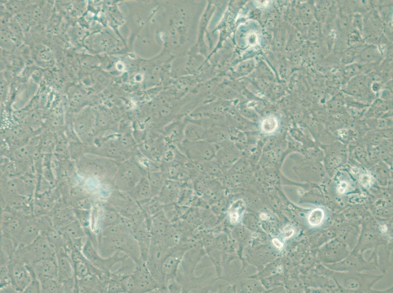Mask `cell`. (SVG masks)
Wrapping results in <instances>:
<instances>
[{
    "mask_svg": "<svg viewBox=\"0 0 393 293\" xmlns=\"http://www.w3.org/2000/svg\"><path fill=\"white\" fill-rule=\"evenodd\" d=\"M59 230L63 236L70 239L82 238L87 235L84 227L77 219Z\"/></svg>",
    "mask_w": 393,
    "mask_h": 293,
    "instance_id": "cell-14",
    "label": "cell"
},
{
    "mask_svg": "<svg viewBox=\"0 0 393 293\" xmlns=\"http://www.w3.org/2000/svg\"><path fill=\"white\" fill-rule=\"evenodd\" d=\"M10 283L9 263L0 265V288Z\"/></svg>",
    "mask_w": 393,
    "mask_h": 293,
    "instance_id": "cell-27",
    "label": "cell"
},
{
    "mask_svg": "<svg viewBox=\"0 0 393 293\" xmlns=\"http://www.w3.org/2000/svg\"><path fill=\"white\" fill-rule=\"evenodd\" d=\"M294 232V230L293 229H287L284 231V236L285 238H288L293 234Z\"/></svg>",
    "mask_w": 393,
    "mask_h": 293,
    "instance_id": "cell-34",
    "label": "cell"
},
{
    "mask_svg": "<svg viewBox=\"0 0 393 293\" xmlns=\"http://www.w3.org/2000/svg\"><path fill=\"white\" fill-rule=\"evenodd\" d=\"M244 210V203L238 200L233 203L229 209L230 220L232 223H237L241 217Z\"/></svg>",
    "mask_w": 393,
    "mask_h": 293,
    "instance_id": "cell-21",
    "label": "cell"
},
{
    "mask_svg": "<svg viewBox=\"0 0 393 293\" xmlns=\"http://www.w3.org/2000/svg\"><path fill=\"white\" fill-rule=\"evenodd\" d=\"M359 58L363 62H374L379 59V53L376 47L370 45L362 50L360 53Z\"/></svg>",
    "mask_w": 393,
    "mask_h": 293,
    "instance_id": "cell-20",
    "label": "cell"
},
{
    "mask_svg": "<svg viewBox=\"0 0 393 293\" xmlns=\"http://www.w3.org/2000/svg\"><path fill=\"white\" fill-rule=\"evenodd\" d=\"M148 219L151 236L162 238L171 224L163 210L152 217H148Z\"/></svg>",
    "mask_w": 393,
    "mask_h": 293,
    "instance_id": "cell-13",
    "label": "cell"
},
{
    "mask_svg": "<svg viewBox=\"0 0 393 293\" xmlns=\"http://www.w3.org/2000/svg\"><path fill=\"white\" fill-rule=\"evenodd\" d=\"M14 256L30 266L41 259L56 257L57 251L55 247L49 241L46 235L41 232L31 244L25 247L18 249Z\"/></svg>",
    "mask_w": 393,
    "mask_h": 293,
    "instance_id": "cell-2",
    "label": "cell"
},
{
    "mask_svg": "<svg viewBox=\"0 0 393 293\" xmlns=\"http://www.w3.org/2000/svg\"><path fill=\"white\" fill-rule=\"evenodd\" d=\"M11 283L17 293H23L33 277L29 267L22 260L14 256L9 263Z\"/></svg>",
    "mask_w": 393,
    "mask_h": 293,
    "instance_id": "cell-4",
    "label": "cell"
},
{
    "mask_svg": "<svg viewBox=\"0 0 393 293\" xmlns=\"http://www.w3.org/2000/svg\"><path fill=\"white\" fill-rule=\"evenodd\" d=\"M354 52L351 50H347L345 52L343 56V62L345 63H349L354 58Z\"/></svg>",
    "mask_w": 393,
    "mask_h": 293,
    "instance_id": "cell-30",
    "label": "cell"
},
{
    "mask_svg": "<svg viewBox=\"0 0 393 293\" xmlns=\"http://www.w3.org/2000/svg\"><path fill=\"white\" fill-rule=\"evenodd\" d=\"M41 231L40 225L35 216L26 219L20 236L17 249L31 244L39 236Z\"/></svg>",
    "mask_w": 393,
    "mask_h": 293,
    "instance_id": "cell-10",
    "label": "cell"
},
{
    "mask_svg": "<svg viewBox=\"0 0 393 293\" xmlns=\"http://www.w3.org/2000/svg\"><path fill=\"white\" fill-rule=\"evenodd\" d=\"M348 187V185L347 182H341L338 187V192L342 194L345 192L346 189H347Z\"/></svg>",
    "mask_w": 393,
    "mask_h": 293,
    "instance_id": "cell-31",
    "label": "cell"
},
{
    "mask_svg": "<svg viewBox=\"0 0 393 293\" xmlns=\"http://www.w3.org/2000/svg\"><path fill=\"white\" fill-rule=\"evenodd\" d=\"M76 219H77L85 230L89 225L90 209L73 208Z\"/></svg>",
    "mask_w": 393,
    "mask_h": 293,
    "instance_id": "cell-23",
    "label": "cell"
},
{
    "mask_svg": "<svg viewBox=\"0 0 393 293\" xmlns=\"http://www.w3.org/2000/svg\"><path fill=\"white\" fill-rule=\"evenodd\" d=\"M260 217H261V218L262 219H263V220H265V219H266L267 218V215H266V214H265V213H262L260 214Z\"/></svg>",
    "mask_w": 393,
    "mask_h": 293,
    "instance_id": "cell-36",
    "label": "cell"
},
{
    "mask_svg": "<svg viewBox=\"0 0 393 293\" xmlns=\"http://www.w3.org/2000/svg\"><path fill=\"white\" fill-rule=\"evenodd\" d=\"M361 67L358 64H349L345 68V74L350 77L356 76L360 73Z\"/></svg>",
    "mask_w": 393,
    "mask_h": 293,
    "instance_id": "cell-29",
    "label": "cell"
},
{
    "mask_svg": "<svg viewBox=\"0 0 393 293\" xmlns=\"http://www.w3.org/2000/svg\"><path fill=\"white\" fill-rule=\"evenodd\" d=\"M97 241V251L104 258L110 257L115 252L120 251L128 255L136 265L143 262L138 243L131 232L110 234L100 232Z\"/></svg>",
    "mask_w": 393,
    "mask_h": 293,
    "instance_id": "cell-1",
    "label": "cell"
},
{
    "mask_svg": "<svg viewBox=\"0 0 393 293\" xmlns=\"http://www.w3.org/2000/svg\"><path fill=\"white\" fill-rule=\"evenodd\" d=\"M122 284L124 293H136L135 284L131 273L123 276Z\"/></svg>",
    "mask_w": 393,
    "mask_h": 293,
    "instance_id": "cell-25",
    "label": "cell"
},
{
    "mask_svg": "<svg viewBox=\"0 0 393 293\" xmlns=\"http://www.w3.org/2000/svg\"><path fill=\"white\" fill-rule=\"evenodd\" d=\"M324 212L320 208H316L312 210L308 217L309 224L312 226L319 225L324 217Z\"/></svg>",
    "mask_w": 393,
    "mask_h": 293,
    "instance_id": "cell-24",
    "label": "cell"
},
{
    "mask_svg": "<svg viewBox=\"0 0 393 293\" xmlns=\"http://www.w3.org/2000/svg\"><path fill=\"white\" fill-rule=\"evenodd\" d=\"M85 257L95 267L107 272H111L113 267L117 263L122 262L129 257L126 254L121 256V252L117 251L107 258L102 257L95 249L91 240L87 238L82 249Z\"/></svg>",
    "mask_w": 393,
    "mask_h": 293,
    "instance_id": "cell-3",
    "label": "cell"
},
{
    "mask_svg": "<svg viewBox=\"0 0 393 293\" xmlns=\"http://www.w3.org/2000/svg\"><path fill=\"white\" fill-rule=\"evenodd\" d=\"M146 217H152L163 210L164 204L160 198L150 199L138 204Z\"/></svg>",
    "mask_w": 393,
    "mask_h": 293,
    "instance_id": "cell-17",
    "label": "cell"
},
{
    "mask_svg": "<svg viewBox=\"0 0 393 293\" xmlns=\"http://www.w3.org/2000/svg\"><path fill=\"white\" fill-rule=\"evenodd\" d=\"M121 218V215L113 206L107 207L101 219L102 230L119 223Z\"/></svg>",
    "mask_w": 393,
    "mask_h": 293,
    "instance_id": "cell-18",
    "label": "cell"
},
{
    "mask_svg": "<svg viewBox=\"0 0 393 293\" xmlns=\"http://www.w3.org/2000/svg\"><path fill=\"white\" fill-rule=\"evenodd\" d=\"M135 284L136 293H169L156 282L148 269L146 263L136 265L131 273Z\"/></svg>",
    "mask_w": 393,
    "mask_h": 293,
    "instance_id": "cell-5",
    "label": "cell"
},
{
    "mask_svg": "<svg viewBox=\"0 0 393 293\" xmlns=\"http://www.w3.org/2000/svg\"><path fill=\"white\" fill-rule=\"evenodd\" d=\"M278 127V122L274 116L264 118L261 123V129L263 132L270 134L274 132Z\"/></svg>",
    "mask_w": 393,
    "mask_h": 293,
    "instance_id": "cell-22",
    "label": "cell"
},
{
    "mask_svg": "<svg viewBox=\"0 0 393 293\" xmlns=\"http://www.w3.org/2000/svg\"><path fill=\"white\" fill-rule=\"evenodd\" d=\"M185 251L186 247L182 241L171 251L163 261L161 271L166 287L168 284L176 279L177 271Z\"/></svg>",
    "mask_w": 393,
    "mask_h": 293,
    "instance_id": "cell-6",
    "label": "cell"
},
{
    "mask_svg": "<svg viewBox=\"0 0 393 293\" xmlns=\"http://www.w3.org/2000/svg\"><path fill=\"white\" fill-rule=\"evenodd\" d=\"M41 285V293H62L61 286L57 279L52 278H38Z\"/></svg>",
    "mask_w": 393,
    "mask_h": 293,
    "instance_id": "cell-19",
    "label": "cell"
},
{
    "mask_svg": "<svg viewBox=\"0 0 393 293\" xmlns=\"http://www.w3.org/2000/svg\"><path fill=\"white\" fill-rule=\"evenodd\" d=\"M183 238V233L171 223L162 239L166 246L172 249L178 246Z\"/></svg>",
    "mask_w": 393,
    "mask_h": 293,
    "instance_id": "cell-16",
    "label": "cell"
},
{
    "mask_svg": "<svg viewBox=\"0 0 393 293\" xmlns=\"http://www.w3.org/2000/svg\"><path fill=\"white\" fill-rule=\"evenodd\" d=\"M321 31L320 23L315 21L311 22L308 29L307 38L311 41L316 40L319 36Z\"/></svg>",
    "mask_w": 393,
    "mask_h": 293,
    "instance_id": "cell-26",
    "label": "cell"
},
{
    "mask_svg": "<svg viewBox=\"0 0 393 293\" xmlns=\"http://www.w3.org/2000/svg\"><path fill=\"white\" fill-rule=\"evenodd\" d=\"M25 220V219L17 214L1 210V234L11 238L18 247L20 236Z\"/></svg>",
    "mask_w": 393,
    "mask_h": 293,
    "instance_id": "cell-7",
    "label": "cell"
},
{
    "mask_svg": "<svg viewBox=\"0 0 393 293\" xmlns=\"http://www.w3.org/2000/svg\"><path fill=\"white\" fill-rule=\"evenodd\" d=\"M23 293H41V285L39 279L34 277L25 288Z\"/></svg>",
    "mask_w": 393,
    "mask_h": 293,
    "instance_id": "cell-28",
    "label": "cell"
},
{
    "mask_svg": "<svg viewBox=\"0 0 393 293\" xmlns=\"http://www.w3.org/2000/svg\"><path fill=\"white\" fill-rule=\"evenodd\" d=\"M354 26L358 27H361V20L360 19V17L356 16L355 17V19L354 20Z\"/></svg>",
    "mask_w": 393,
    "mask_h": 293,
    "instance_id": "cell-35",
    "label": "cell"
},
{
    "mask_svg": "<svg viewBox=\"0 0 393 293\" xmlns=\"http://www.w3.org/2000/svg\"><path fill=\"white\" fill-rule=\"evenodd\" d=\"M58 280L62 281L75 277L70 256L62 249L57 251Z\"/></svg>",
    "mask_w": 393,
    "mask_h": 293,
    "instance_id": "cell-12",
    "label": "cell"
},
{
    "mask_svg": "<svg viewBox=\"0 0 393 293\" xmlns=\"http://www.w3.org/2000/svg\"><path fill=\"white\" fill-rule=\"evenodd\" d=\"M371 182V179L367 175H363L361 177V183L362 185L364 186H367L369 185Z\"/></svg>",
    "mask_w": 393,
    "mask_h": 293,
    "instance_id": "cell-32",
    "label": "cell"
},
{
    "mask_svg": "<svg viewBox=\"0 0 393 293\" xmlns=\"http://www.w3.org/2000/svg\"><path fill=\"white\" fill-rule=\"evenodd\" d=\"M133 234L139 246L141 260L146 262L151 243V234L146 218L136 226Z\"/></svg>",
    "mask_w": 393,
    "mask_h": 293,
    "instance_id": "cell-9",
    "label": "cell"
},
{
    "mask_svg": "<svg viewBox=\"0 0 393 293\" xmlns=\"http://www.w3.org/2000/svg\"><path fill=\"white\" fill-rule=\"evenodd\" d=\"M131 191V196L138 204L149 200L153 195L151 184L145 180L140 182Z\"/></svg>",
    "mask_w": 393,
    "mask_h": 293,
    "instance_id": "cell-15",
    "label": "cell"
},
{
    "mask_svg": "<svg viewBox=\"0 0 393 293\" xmlns=\"http://www.w3.org/2000/svg\"><path fill=\"white\" fill-rule=\"evenodd\" d=\"M272 241L274 245L277 248L280 249L284 246V244L277 238L273 239Z\"/></svg>",
    "mask_w": 393,
    "mask_h": 293,
    "instance_id": "cell-33",
    "label": "cell"
},
{
    "mask_svg": "<svg viewBox=\"0 0 393 293\" xmlns=\"http://www.w3.org/2000/svg\"><path fill=\"white\" fill-rule=\"evenodd\" d=\"M54 227L60 230L76 219L73 209L59 206L53 209L49 213Z\"/></svg>",
    "mask_w": 393,
    "mask_h": 293,
    "instance_id": "cell-11",
    "label": "cell"
},
{
    "mask_svg": "<svg viewBox=\"0 0 393 293\" xmlns=\"http://www.w3.org/2000/svg\"><path fill=\"white\" fill-rule=\"evenodd\" d=\"M28 266L33 275L38 278H58L57 257L41 259Z\"/></svg>",
    "mask_w": 393,
    "mask_h": 293,
    "instance_id": "cell-8",
    "label": "cell"
}]
</instances>
